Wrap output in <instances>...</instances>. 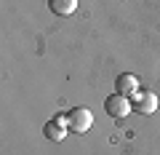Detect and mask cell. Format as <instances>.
<instances>
[{"label":"cell","instance_id":"cell-2","mask_svg":"<svg viewBox=\"0 0 160 155\" xmlns=\"http://www.w3.org/2000/svg\"><path fill=\"white\" fill-rule=\"evenodd\" d=\"M67 115H69V131L72 134H86L93 126V112L88 107H72Z\"/></svg>","mask_w":160,"mask_h":155},{"label":"cell","instance_id":"cell-1","mask_svg":"<svg viewBox=\"0 0 160 155\" xmlns=\"http://www.w3.org/2000/svg\"><path fill=\"white\" fill-rule=\"evenodd\" d=\"M131 99L126 96V94H109L107 99H104V112L109 115V118H115V121H123V118H128V112H131Z\"/></svg>","mask_w":160,"mask_h":155},{"label":"cell","instance_id":"cell-4","mask_svg":"<svg viewBox=\"0 0 160 155\" xmlns=\"http://www.w3.org/2000/svg\"><path fill=\"white\" fill-rule=\"evenodd\" d=\"M115 91L118 94H126V96H133L139 91V78L133 72H123L115 78Z\"/></svg>","mask_w":160,"mask_h":155},{"label":"cell","instance_id":"cell-5","mask_svg":"<svg viewBox=\"0 0 160 155\" xmlns=\"http://www.w3.org/2000/svg\"><path fill=\"white\" fill-rule=\"evenodd\" d=\"M67 131H69V126H64V123H59V121H48L46 126H43V134H46L48 142H64V139H67Z\"/></svg>","mask_w":160,"mask_h":155},{"label":"cell","instance_id":"cell-6","mask_svg":"<svg viewBox=\"0 0 160 155\" xmlns=\"http://www.w3.org/2000/svg\"><path fill=\"white\" fill-rule=\"evenodd\" d=\"M48 8L56 16H72L78 11V0H48Z\"/></svg>","mask_w":160,"mask_h":155},{"label":"cell","instance_id":"cell-3","mask_svg":"<svg viewBox=\"0 0 160 155\" xmlns=\"http://www.w3.org/2000/svg\"><path fill=\"white\" fill-rule=\"evenodd\" d=\"M131 107H133V112H139V115H152L155 110H158V96H155V91H142V88H139L131 96Z\"/></svg>","mask_w":160,"mask_h":155}]
</instances>
